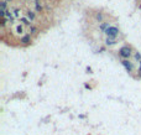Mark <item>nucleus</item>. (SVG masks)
Instances as JSON below:
<instances>
[{
    "label": "nucleus",
    "mask_w": 141,
    "mask_h": 135,
    "mask_svg": "<svg viewBox=\"0 0 141 135\" xmlns=\"http://www.w3.org/2000/svg\"><path fill=\"white\" fill-rule=\"evenodd\" d=\"M118 29L116 27H114V26H109L106 30H105V34L108 35V38H114L116 35H118Z\"/></svg>",
    "instance_id": "f257e3e1"
},
{
    "label": "nucleus",
    "mask_w": 141,
    "mask_h": 135,
    "mask_svg": "<svg viewBox=\"0 0 141 135\" xmlns=\"http://www.w3.org/2000/svg\"><path fill=\"white\" fill-rule=\"evenodd\" d=\"M130 48L129 47H121L120 48V51H119V55H120L121 57H124V58H127L129 56H130Z\"/></svg>",
    "instance_id": "f03ea898"
},
{
    "label": "nucleus",
    "mask_w": 141,
    "mask_h": 135,
    "mask_svg": "<svg viewBox=\"0 0 141 135\" xmlns=\"http://www.w3.org/2000/svg\"><path fill=\"white\" fill-rule=\"evenodd\" d=\"M123 65H124V67H125L129 72H131V71H133V65H131V62H129V61L124 60V61H123Z\"/></svg>",
    "instance_id": "7ed1b4c3"
},
{
    "label": "nucleus",
    "mask_w": 141,
    "mask_h": 135,
    "mask_svg": "<svg viewBox=\"0 0 141 135\" xmlns=\"http://www.w3.org/2000/svg\"><path fill=\"white\" fill-rule=\"evenodd\" d=\"M21 42H22L24 45H27V44L30 42V36H29V35H26V36H24L22 38H21Z\"/></svg>",
    "instance_id": "20e7f679"
},
{
    "label": "nucleus",
    "mask_w": 141,
    "mask_h": 135,
    "mask_svg": "<svg viewBox=\"0 0 141 135\" xmlns=\"http://www.w3.org/2000/svg\"><path fill=\"white\" fill-rule=\"evenodd\" d=\"M27 16L30 17V20H34V19H35V15H34V13H31V11H29V13H27Z\"/></svg>",
    "instance_id": "39448f33"
},
{
    "label": "nucleus",
    "mask_w": 141,
    "mask_h": 135,
    "mask_svg": "<svg viewBox=\"0 0 141 135\" xmlns=\"http://www.w3.org/2000/svg\"><path fill=\"white\" fill-rule=\"evenodd\" d=\"M114 44H115V41H113V40H110V38L106 40V45H114Z\"/></svg>",
    "instance_id": "423d86ee"
},
{
    "label": "nucleus",
    "mask_w": 141,
    "mask_h": 135,
    "mask_svg": "<svg viewBox=\"0 0 141 135\" xmlns=\"http://www.w3.org/2000/svg\"><path fill=\"white\" fill-rule=\"evenodd\" d=\"M103 30H106L108 27H109V25H108V24H102V26H100Z\"/></svg>",
    "instance_id": "0eeeda50"
},
{
    "label": "nucleus",
    "mask_w": 141,
    "mask_h": 135,
    "mask_svg": "<svg viewBox=\"0 0 141 135\" xmlns=\"http://www.w3.org/2000/svg\"><path fill=\"white\" fill-rule=\"evenodd\" d=\"M21 21H22L24 24H26V25H30V21H27L26 19H22V20H21Z\"/></svg>",
    "instance_id": "6e6552de"
},
{
    "label": "nucleus",
    "mask_w": 141,
    "mask_h": 135,
    "mask_svg": "<svg viewBox=\"0 0 141 135\" xmlns=\"http://www.w3.org/2000/svg\"><path fill=\"white\" fill-rule=\"evenodd\" d=\"M135 58H136V60H140V61H141V55H140V53H136V55H135Z\"/></svg>",
    "instance_id": "1a4fd4ad"
},
{
    "label": "nucleus",
    "mask_w": 141,
    "mask_h": 135,
    "mask_svg": "<svg viewBox=\"0 0 141 135\" xmlns=\"http://www.w3.org/2000/svg\"><path fill=\"white\" fill-rule=\"evenodd\" d=\"M6 16H7L9 19H11V13H10V11H6Z\"/></svg>",
    "instance_id": "9d476101"
},
{
    "label": "nucleus",
    "mask_w": 141,
    "mask_h": 135,
    "mask_svg": "<svg viewBox=\"0 0 141 135\" xmlns=\"http://www.w3.org/2000/svg\"><path fill=\"white\" fill-rule=\"evenodd\" d=\"M16 30H17V32H22V27H21V26H19Z\"/></svg>",
    "instance_id": "9b49d317"
},
{
    "label": "nucleus",
    "mask_w": 141,
    "mask_h": 135,
    "mask_svg": "<svg viewBox=\"0 0 141 135\" xmlns=\"http://www.w3.org/2000/svg\"><path fill=\"white\" fill-rule=\"evenodd\" d=\"M41 5H36V10H37V11H41Z\"/></svg>",
    "instance_id": "f8f14e48"
},
{
    "label": "nucleus",
    "mask_w": 141,
    "mask_h": 135,
    "mask_svg": "<svg viewBox=\"0 0 141 135\" xmlns=\"http://www.w3.org/2000/svg\"><path fill=\"white\" fill-rule=\"evenodd\" d=\"M96 19H98V20H102V19H103V16H102L100 14H98V15H96Z\"/></svg>",
    "instance_id": "ddd939ff"
},
{
    "label": "nucleus",
    "mask_w": 141,
    "mask_h": 135,
    "mask_svg": "<svg viewBox=\"0 0 141 135\" xmlns=\"http://www.w3.org/2000/svg\"><path fill=\"white\" fill-rule=\"evenodd\" d=\"M139 75L141 76V61H140V68H139Z\"/></svg>",
    "instance_id": "4468645a"
},
{
    "label": "nucleus",
    "mask_w": 141,
    "mask_h": 135,
    "mask_svg": "<svg viewBox=\"0 0 141 135\" xmlns=\"http://www.w3.org/2000/svg\"><path fill=\"white\" fill-rule=\"evenodd\" d=\"M35 1H36V5H40V1H38V0H35Z\"/></svg>",
    "instance_id": "2eb2a0df"
}]
</instances>
